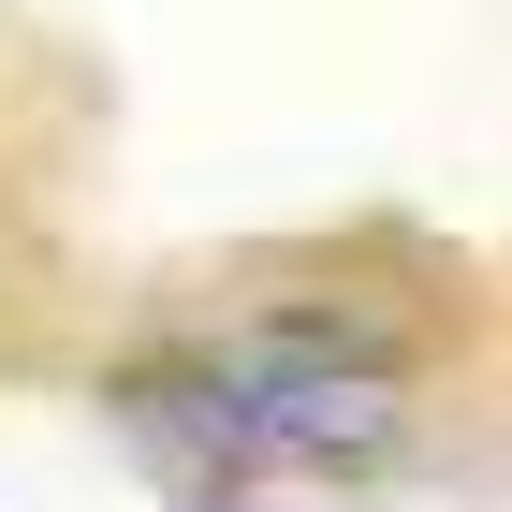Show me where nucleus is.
<instances>
[{
    "mask_svg": "<svg viewBox=\"0 0 512 512\" xmlns=\"http://www.w3.org/2000/svg\"><path fill=\"white\" fill-rule=\"evenodd\" d=\"M235 410H249L264 454H308V469H381V454H410V395H395L381 337H352V322H322V308L249 322Z\"/></svg>",
    "mask_w": 512,
    "mask_h": 512,
    "instance_id": "1",
    "label": "nucleus"
},
{
    "mask_svg": "<svg viewBox=\"0 0 512 512\" xmlns=\"http://www.w3.org/2000/svg\"><path fill=\"white\" fill-rule=\"evenodd\" d=\"M103 410H118V439L147 454L161 498H191V512L264 498V439H249V410H235L220 366H132V381H103Z\"/></svg>",
    "mask_w": 512,
    "mask_h": 512,
    "instance_id": "2",
    "label": "nucleus"
}]
</instances>
